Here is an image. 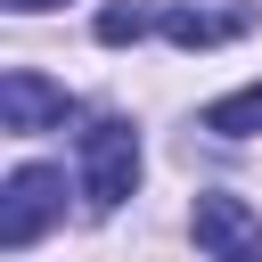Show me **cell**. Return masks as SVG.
<instances>
[{"mask_svg": "<svg viewBox=\"0 0 262 262\" xmlns=\"http://www.w3.org/2000/svg\"><path fill=\"white\" fill-rule=\"evenodd\" d=\"M66 115H74L66 82H49V74H33V66L0 74V123H8V131H49V123H66Z\"/></svg>", "mask_w": 262, "mask_h": 262, "instance_id": "5b68a950", "label": "cell"}, {"mask_svg": "<svg viewBox=\"0 0 262 262\" xmlns=\"http://www.w3.org/2000/svg\"><path fill=\"white\" fill-rule=\"evenodd\" d=\"M196 246L213 262H262V213L246 196H196Z\"/></svg>", "mask_w": 262, "mask_h": 262, "instance_id": "277c9868", "label": "cell"}, {"mask_svg": "<svg viewBox=\"0 0 262 262\" xmlns=\"http://www.w3.org/2000/svg\"><path fill=\"white\" fill-rule=\"evenodd\" d=\"M131 180H139V131H131L123 115L90 123V131H82V205H90V213H115V205L131 196Z\"/></svg>", "mask_w": 262, "mask_h": 262, "instance_id": "6da1fadb", "label": "cell"}, {"mask_svg": "<svg viewBox=\"0 0 262 262\" xmlns=\"http://www.w3.org/2000/svg\"><path fill=\"white\" fill-rule=\"evenodd\" d=\"M0 8H16V16H41V8H57V0H0Z\"/></svg>", "mask_w": 262, "mask_h": 262, "instance_id": "ba28073f", "label": "cell"}, {"mask_svg": "<svg viewBox=\"0 0 262 262\" xmlns=\"http://www.w3.org/2000/svg\"><path fill=\"white\" fill-rule=\"evenodd\" d=\"M57 213H66V172L57 164H16L8 172V196H0V246L25 254Z\"/></svg>", "mask_w": 262, "mask_h": 262, "instance_id": "7a4b0ae2", "label": "cell"}, {"mask_svg": "<svg viewBox=\"0 0 262 262\" xmlns=\"http://www.w3.org/2000/svg\"><path fill=\"white\" fill-rule=\"evenodd\" d=\"M147 25H156L147 8H106V16H98V41H106V49H123V41H139Z\"/></svg>", "mask_w": 262, "mask_h": 262, "instance_id": "52a82bcc", "label": "cell"}, {"mask_svg": "<svg viewBox=\"0 0 262 262\" xmlns=\"http://www.w3.org/2000/svg\"><path fill=\"white\" fill-rule=\"evenodd\" d=\"M205 131H221V139H254V131H262V82L213 98V106H205Z\"/></svg>", "mask_w": 262, "mask_h": 262, "instance_id": "8992f818", "label": "cell"}, {"mask_svg": "<svg viewBox=\"0 0 262 262\" xmlns=\"http://www.w3.org/2000/svg\"><path fill=\"white\" fill-rule=\"evenodd\" d=\"M246 25H254L246 0H164L156 8V33L172 49H213V41H237Z\"/></svg>", "mask_w": 262, "mask_h": 262, "instance_id": "3957f363", "label": "cell"}]
</instances>
